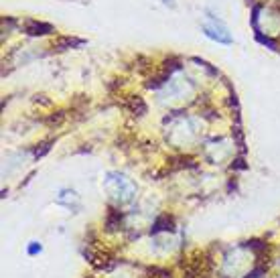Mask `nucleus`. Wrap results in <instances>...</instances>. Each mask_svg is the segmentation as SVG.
<instances>
[{
  "label": "nucleus",
  "instance_id": "2",
  "mask_svg": "<svg viewBox=\"0 0 280 278\" xmlns=\"http://www.w3.org/2000/svg\"><path fill=\"white\" fill-rule=\"evenodd\" d=\"M162 2H166V4H173V0H162Z\"/></svg>",
  "mask_w": 280,
  "mask_h": 278
},
{
  "label": "nucleus",
  "instance_id": "1",
  "mask_svg": "<svg viewBox=\"0 0 280 278\" xmlns=\"http://www.w3.org/2000/svg\"><path fill=\"white\" fill-rule=\"evenodd\" d=\"M203 31H205V35H207L209 39H213V41H217V43H232V35H230V31H228V26H226L221 20H217L215 16H211V14L205 16V20H203Z\"/></svg>",
  "mask_w": 280,
  "mask_h": 278
}]
</instances>
